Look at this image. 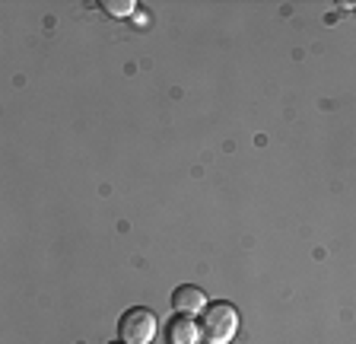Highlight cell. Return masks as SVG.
<instances>
[{
    "label": "cell",
    "mask_w": 356,
    "mask_h": 344,
    "mask_svg": "<svg viewBox=\"0 0 356 344\" xmlns=\"http://www.w3.org/2000/svg\"><path fill=\"white\" fill-rule=\"evenodd\" d=\"M200 335L207 344H232L238 335V309L226 299H213L200 313Z\"/></svg>",
    "instance_id": "cell-1"
},
{
    "label": "cell",
    "mask_w": 356,
    "mask_h": 344,
    "mask_svg": "<svg viewBox=\"0 0 356 344\" xmlns=\"http://www.w3.org/2000/svg\"><path fill=\"white\" fill-rule=\"evenodd\" d=\"M156 331H159V319L147 306H134L118 319V338L124 344H153Z\"/></svg>",
    "instance_id": "cell-2"
},
{
    "label": "cell",
    "mask_w": 356,
    "mask_h": 344,
    "mask_svg": "<svg viewBox=\"0 0 356 344\" xmlns=\"http://www.w3.org/2000/svg\"><path fill=\"white\" fill-rule=\"evenodd\" d=\"M172 309H175V315L204 313V309H207V293L200 290V287H194V284L175 287V293H172Z\"/></svg>",
    "instance_id": "cell-3"
},
{
    "label": "cell",
    "mask_w": 356,
    "mask_h": 344,
    "mask_svg": "<svg viewBox=\"0 0 356 344\" xmlns=\"http://www.w3.org/2000/svg\"><path fill=\"white\" fill-rule=\"evenodd\" d=\"M197 335H200V325H194L191 319H175L169 322V329H165V341L169 344H197Z\"/></svg>",
    "instance_id": "cell-4"
},
{
    "label": "cell",
    "mask_w": 356,
    "mask_h": 344,
    "mask_svg": "<svg viewBox=\"0 0 356 344\" xmlns=\"http://www.w3.org/2000/svg\"><path fill=\"white\" fill-rule=\"evenodd\" d=\"M99 7H102L108 16H118V19H124V16H131L134 10H137V3H134V0H102Z\"/></svg>",
    "instance_id": "cell-5"
},
{
    "label": "cell",
    "mask_w": 356,
    "mask_h": 344,
    "mask_svg": "<svg viewBox=\"0 0 356 344\" xmlns=\"http://www.w3.org/2000/svg\"><path fill=\"white\" fill-rule=\"evenodd\" d=\"M111 344H124V341H111Z\"/></svg>",
    "instance_id": "cell-6"
}]
</instances>
